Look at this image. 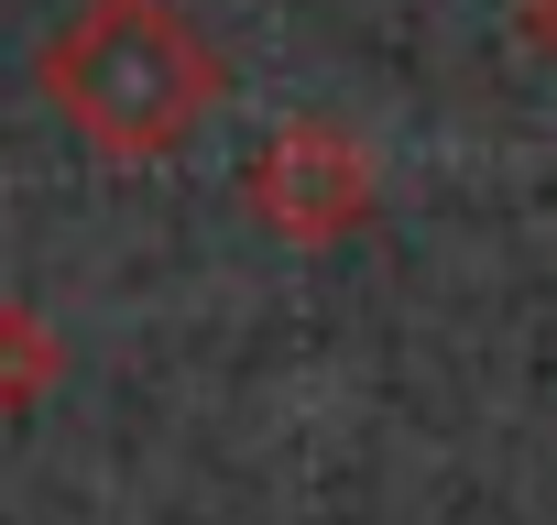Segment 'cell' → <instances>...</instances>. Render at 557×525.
<instances>
[{
  "label": "cell",
  "mask_w": 557,
  "mask_h": 525,
  "mask_svg": "<svg viewBox=\"0 0 557 525\" xmlns=\"http://www.w3.org/2000/svg\"><path fill=\"white\" fill-rule=\"evenodd\" d=\"M34 88L99 164H175L208 132L230 66L175 0H77L34 56Z\"/></svg>",
  "instance_id": "1"
},
{
  "label": "cell",
  "mask_w": 557,
  "mask_h": 525,
  "mask_svg": "<svg viewBox=\"0 0 557 525\" xmlns=\"http://www.w3.org/2000/svg\"><path fill=\"white\" fill-rule=\"evenodd\" d=\"M240 208H251L273 241L329 252V241L372 230V208H383V164L361 154L350 121L296 110V121H273V132L251 143V164H240Z\"/></svg>",
  "instance_id": "2"
},
{
  "label": "cell",
  "mask_w": 557,
  "mask_h": 525,
  "mask_svg": "<svg viewBox=\"0 0 557 525\" xmlns=\"http://www.w3.org/2000/svg\"><path fill=\"white\" fill-rule=\"evenodd\" d=\"M55 383H66V329H55L34 296H0V427L34 416Z\"/></svg>",
  "instance_id": "3"
},
{
  "label": "cell",
  "mask_w": 557,
  "mask_h": 525,
  "mask_svg": "<svg viewBox=\"0 0 557 525\" xmlns=\"http://www.w3.org/2000/svg\"><path fill=\"white\" fill-rule=\"evenodd\" d=\"M524 34H535V45L557 56V0H524Z\"/></svg>",
  "instance_id": "4"
}]
</instances>
